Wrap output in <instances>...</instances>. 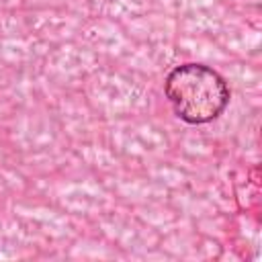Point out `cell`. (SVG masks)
<instances>
[{"instance_id":"cell-1","label":"cell","mask_w":262,"mask_h":262,"mask_svg":"<svg viewBox=\"0 0 262 262\" xmlns=\"http://www.w3.org/2000/svg\"><path fill=\"white\" fill-rule=\"evenodd\" d=\"M164 94L174 115L188 125L219 119L231 100L227 80L217 70L196 61L172 68L164 80Z\"/></svg>"}]
</instances>
